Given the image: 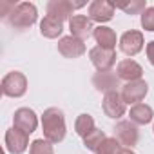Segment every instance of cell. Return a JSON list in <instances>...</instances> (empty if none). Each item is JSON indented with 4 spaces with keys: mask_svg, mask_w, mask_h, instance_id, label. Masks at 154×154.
Listing matches in <instances>:
<instances>
[{
    "mask_svg": "<svg viewBox=\"0 0 154 154\" xmlns=\"http://www.w3.org/2000/svg\"><path fill=\"white\" fill-rule=\"evenodd\" d=\"M114 134H116V140H118L122 145H125L127 149L132 147V145H136V143H138V138H140L138 127H136L132 122H127V120H123V122H120V123L116 125Z\"/></svg>",
    "mask_w": 154,
    "mask_h": 154,
    "instance_id": "cell-6",
    "label": "cell"
},
{
    "mask_svg": "<svg viewBox=\"0 0 154 154\" xmlns=\"http://www.w3.org/2000/svg\"><path fill=\"white\" fill-rule=\"evenodd\" d=\"M116 9H123L125 13L129 15H138L140 11H145V2L143 0H134V2H129V4H114Z\"/></svg>",
    "mask_w": 154,
    "mask_h": 154,
    "instance_id": "cell-24",
    "label": "cell"
},
{
    "mask_svg": "<svg viewBox=\"0 0 154 154\" xmlns=\"http://www.w3.org/2000/svg\"><path fill=\"white\" fill-rule=\"evenodd\" d=\"M27 91V80L26 76L18 71H13V72H8L2 80V93L6 96H11V98H18V96H24Z\"/></svg>",
    "mask_w": 154,
    "mask_h": 154,
    "instance_id": "cell-3",
    "label": "cell"
},
{
    "mask_svg": "<svg viewBox=\"0 0 154 154\" xmlns=\"http://www.w3.org/2000/svg\"><path fill=\"white\" fill-rule=\"evenodd\" d=\"M118 145H120V141L116 138H105L94 152L96 154H118V150H120Z\"/></svg>",
    "mask_w": 154,
    "mask_h": 154,
    "instance_id": "cell-22",
    "label": "cell"
},
{
    "mask_svg": "<svg viewBox=\"0 0 154 154\" xmlns=\"http://www.w3.org/2000/svg\"><path fill=\"white\" fill-rule=\"evenodd\" d=\"M58 51L65 58H78V56H82L85 53V44H84V40L76 38L72 35L71 36H63L58 42Z\"/></svg>",
    "mask_w": 154,
    "mask_h": 154,
    "instance_id": "cell-8",
    "label": "cell"
},
{
    "mask_svg": "<svg viewBox=\"0 0 154 154\" xmlns=\"http://www.w3.org/2000/svg\"><path fill=\"white\" fill-rule=\"evenodd\" d=\"M141 26L147 31H154V8H147L141 13Z\"/></svg>",
    "mask_w": 154,
    "mask_h": 154,
    "instance_id": "cell-25",
    "label": "cell"
},
{
    "mask_svg": "<svg viewBox=\"0 0 154 154\" xmlns=\"http://www.w3.org/2000/svg\"><path fill=\"white\" fill-rule=\"evenodd\" d=\"M143 47V35L140 31H127L120 38V49L127 56H134Z\"/></svg>",
    "mask_w": 154,
    "mask_h": 154,
    "instance_id": "cell-11",
    "label": "cell"
},
{
    "mask_svg": "<svg viewBox=\"0 0 154 154\" xmlns=\"http://www.w3.org/2000/svg\"><path fill=\"white\" fill-rule=\"evenodd\" d=\"M116 72H118V78H122V80H127V84H129V82L141 80L143 69H141V65H140L138 62H134V60L127 58V60H122V62L118 63V69H116Z\"/></svg>",
    "mask_w": 154,
    "mask_h": 154,
    "instance_id": "cell-14",
    "label": "cell"
},
{
    "mask_svg": "<svg viewBox=\"0 0 154 154\" xmlns=\"http://www.w3.org/2000/svg\"><path fill=\"white\" fill-rule=\"evenodd\" d=\"M69 29H71V35L80 38V40H85L89 38L91 35V29H94L91 26V18L84 17V15H76L69 20Z\"/></svg>",
    "mask_w": 154,
    "mask_h": 154,
    "instance_id": "cell-15",
    "label": "cell"
},
{
    "mask_svg": "<svg viewBox=\"0 0 154 154\" xmlns=\"http://www.w3.org/2000/svg\"><path fill=\"white\" fill-rule=\"evenodd\" d=\"M93 36H94V40H96V42H98L102 47L114 49V45H116V33H114L111 27L98 26V27H94V31H93Z\"/></svg>",
    "mask_w": 154,
    "mask_h": 154,
    "instance_id": "cell-18",
    "label": "cell"
},
{
    "mask_svg": "<svg viewBox=\"0 0 154 154\" xmlns=\"http://www.w3.org/2000/svg\"><path fill=\"white\" fill-rule=\"evenodd\" d=\"M103 112L109 116V118H122L125 114V102L122 98V94H118V91H112V93H107L103 96Z\"/></svg>",
    "mask_w": 154,
    "mask_h": 154,
    "instance_id": "cell-9",
    "label": "cell"
},
{
    "mask_svg": "<svg viewBox=\"0 0 154 154\" xmlns=\"http://www.w3.org/2000/svg\"><path fill=\"white\" fill-rule=\"evenodd\" d=\"M15 2H8V0H2V2H0V17L2 18H9V15L15 11Z\"/></svg>",
    "mask_w": 154,
    "mask_h": 154,
    "instance_id": "cell-26",
    "label": "cell"
},
{
    "mask_svg": "<svg viewBox=\"0 0 154 154\" xmlns=\"http://www.w3.org/2000/svg\"><path fill=\"white\" fill-rule=\"evenodd\" d=\"M85 6L84 2H67V0H51V2L47 4V15L51 17H56L60 20H67L71 15H72V9L74 8H82Z\"/></svg>",
    "mask_w": 154,
    "mask_h": 154,
    "instance_id": "cell-13",
    "label": "cell"
},
{
    "mask_svg": "<svg viewBox=\"0 0 154 154\" xmlns=\"http://www.w3.org/2000/svg\"><path fill=\"white\" fill-rule=\"evenodd\" d=\"M107 136L103 134V131H100V129H94L89 136H85L84 138V145L89 149V150H96L98 147H100V143L105 140Z\"/></svg>",
    "mask_w": 154,
    "mask_h": 154,
    "instance_id": "cell-21",
    "label": "cell"
},
{
    "mask_svg": "<svg viewBox=\"0 0 154 154\" xmlns=\"http://www.w3.org/2000/svg\"><path fill=\"white\" fill-rule=\"evenodd\" d=\"M147 91H149V85H147L143 80L129 82V84H125L123 89H122V98H123L125 103H134V105H136V103H140V102L145 98Z\"/></svg>",
    "mask_w": 154,
    "mask_h": 154,
    "instance_id": "cell-5",
    "label": "cell"
},
{
    "mask_svg": "<svg viewBox=\"0 0 154 154\" xmlns=\"http://www.w3.org/2000/svg\"><path fill=\"white\" fill-rule=\"evenodd\" d=\"M27 136H29V134L22 132V131L17 129V127L9 129V131L6 132V149H8L11 154H22V152L27 149V145H29V138H27Z\"/></svg>",
    "mask_w": 154,
    "mask_h": 154,
    "instance_id": "cell-7",
    "label": "cell"
},
{
    "mask_svg": "<svg viewBox=\"0 0 154 154\" xmlns=\"http://www.w3.org/2000/svg\"><path fill=\"white\" fill-rule=\"evenodd\" d=\"M62 31H63V20H60L56 17L47 15L40 24V33L45 38H56V36L62 35Z\"/></svg>",
    "mask_w": 154,
    "mask_h": 154,
    "instance_id": "cell-17",
    "label": "cell"
},
{
    "mask_svg": "<svg viewBox=\"0 0 154 154\" xmlns=\"http://www.w3.org/2000/svg\"><path fill=\"white\" fill-rule=\"evenodd\" d=\"M74 129H76V134L82 136V138L89 136V134L96 129V127H94V120H93V116H89V114H80L78 118H76Z\"/></svg>",
    "mask_w": 154,
    "mask_h": 154,
    "instance_id": "cell-20",
    "label": "cell"
},
{
    "mask_svg": "<svg viewBox=\"0 0 154 154\" xmlns=\"http://www.w3.org/2000/svg\"><path fill=\"white\" fill-rule=\"evenodd\" d=\"M89 56H91V62L94 63V67H96L100 72L111 71V67H112L114 62H116V53H114V49H107V47H102V45L93 47L91 53H89Z\"/></svg>",
    "mask_w": 154,
    "mask_h": 154,
    "instance_id": "cell-4",
    "label": "cell"
},
{
    "mask_svg": "<svg viewBox=\"0 0 154 154\" xmlns=\"http://www.w3.org/2000/svg\"><path fill=\"white\" fill-rule=\"evenodd\" d=\"M147 56H149V62L154 65V40L147 44Z\"/></svg>",
    "mask_w": 154,
    "mask_h": 154,
    "instance_id": "cell-27",
    "label": "cell"
},
{
    "mask_svg": "<svg viewBox=\"0 0 154 154\" xmlns=\"http://www.w3.org/2000/svg\"><path fill=\"white\" fill-rule=\"evenodd\" d=\"M36 17H38V13H36L35 4H31V2H22V4H17L15 11L9 15L8 22H9L15 29H27V27H31V26L36 22Z\"/></svg>",
    "mask_w": 154,
    "mask_h": 154,
    "instance_id": "cell-2",
    "label": "cell"
},
{
    "mask_svg": "<svg viewBox=\"0 0 154 154\" xmlns=\"http://www.w3.org/2000/svg\"><path fill=\"white\" fill-rule=\"evenodd\" d=\"M131 122L132 123H138V125H147L149 122H152V109L145 103H136L132 109H131Z\"/></svg>",
    "mask_w": 154,
    "mask_h": 154,
    "instance_id": "cell-19",
    "label": "cell"
},
{
    "mask_svg": "<svg viewBox=\"0 0 154 154\" xmlns=\"http://www.w3.org/2000/svg\"><path fill=\"white\" fill-rule=\"evenodd\" d=\"M29 154H53V145L47 140H35L31 143Z\"/></svg>",
    "mask_w": 154,
    "mask_h": 154,
    "instance_id": "cell-23",
    "label": "cell"
},
{
    "mask_svg": "<svg viewBox=\"0 0 154 154\" xmlns=\"http://www.w3.org/2000/svg\"><path fill=\"white\" fill-rule=\"evenodd\" d=\"M114 4L105 2V0H94V2L89 6V18L94 22H109L114 15Z\"/></svg>",
    "mask_w": 154,
    "mask_h": 154,
    "instance_id": "cell-12",
    "label": "cell"
},
{
    "mask_svg": "<svg viewBox=\"0 0 154 154\" xmlns=\"http://www.w3.org/2000/svg\"><path fill=\"white\" fill-rule=\"evenodd\" d=\"M13 123H15V127L20 129L22 132L31 134V132L36 131L38 120H36V114H35L31 109L22 107V109H18V111L15 112V116H13Z\"/></svg>",
    "mask_w": 154,
    "mask_h": 154,
    "instance_id": "cell-10",
    "label": "cell"
},
{
    "mask_svg": "<svg viewBox=\"0 0 154 154\" xmlns=\"http://www.w3.org/2000/svg\"><path fill=\"white\" fill-rule=\"evenodd\" d=\"M42 129L44 136L51 143H60L65 138V120L63 112L56 107H49L42 114Z\"/></svg>",
    "mask_w": 154,
    "mask_h": 154,
    "instance_id": "cell-1",
    "label": "cell"
},
{
    "mask_svg": "<svg viewBox=\"0 0 154 154\" xmlns=\"http://www.w3.org/2000/svg\"><path fill=\"white\" fill-rule=\"evenodd\" d=\"M118 154H134V152H132L131 149H127V147H123V149H120V150H118Z\"/></svg>",
    "mask_w": 154,
    "mask_h": 154,
    "instance_id": "cell-28",
    "label": "cell"
},
{
    "mask_svg": "<svg viewBox=\"0 0 154 154\" xmlns=\"http://www.w3.org/2000/svg\"><path fill=\"white\" fill-rule=\"evenodd\" d=\"M93 84L98 91H103L105 94L107 93H112L116 91L118 87V76L112 74L111 71H105V72H96L94 78H93Z\"/></svg>",
    "mask_w": 154,
    "mask_h": 154,
    "instance_id": "cell-16",
    "label": "cell"
}]
</instances>
